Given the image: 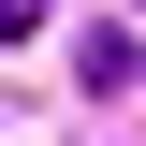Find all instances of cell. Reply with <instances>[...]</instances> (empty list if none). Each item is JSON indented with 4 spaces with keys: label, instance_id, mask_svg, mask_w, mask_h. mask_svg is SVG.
<instances>
[{
    "label": "cell",
    "instance_id": "cell-1",
    "mask_svg": "<svg viewBox=\"0 0 146 146\" xmlns=\"http://www.w3.org/2000/svg\"><path fill=\"white\" fill-rule=\"evenodd\" d=\"M73 73H88V102H117L131 73H146V44H131V29H88V58H73Z\"/></svg>",
    "mask_w": 146,
    "mask_h": 146
},
{
    "label": "cell",
    "instance_id": "cell-2",
    "mask_svg": "<svg viewBox=\"0 0 146 146\" xmlns=\"http://www.w3.org/2000/svg\"><path fill=\"white\" fill-rule=\"evenodd\" d=\"M29 29H44V0H0V44H29Z\"/></svg>",
    "mask_w": 146,
    "mask_h": 146
}]
</instances>
